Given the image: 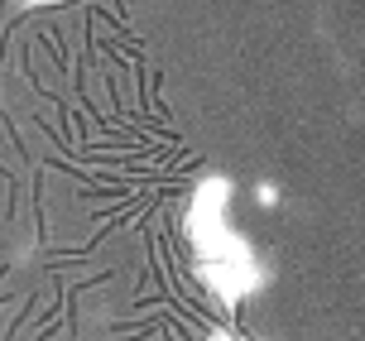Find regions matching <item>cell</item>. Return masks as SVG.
<instances>
[{
  "label": "cell",
  "mask_w": 365,
  "mask_h": 341,
  "mask_svg": "<svg viewBox=\"0 0 365 341\" xmlns=\"http://www.w3.org/2000/svg\"><path fill=\"white\" fill-rule=\"evenodd\" d=\"M24 5H29V10H38V5H53V0H24Z\"/></svg>",
  "instance_id": "cell-4"
},
{
  "label": "cell",
  "mask_w": 365,
  "mask_h": 341,
  "mask_svg": "<svg viewBox=\"0 0 365 341\" xmlns=\"http://www.w3.org/2000/svg\"><path fill=\"white\" fill-rule=\"evenodd\" d=\"M197 274H202V288H207L221 307H240L250 293L264 288V265L255 260L250 245L212 255V260H197Z\"/></svg>",
  "instance_id": "cell-2"
},
{
  "label": "cell",
  "mask_w": 365,
  "mask_h": 341,
  "mask_svg": "<svg viewBox=\"0 0 365 341\" xmlns=\"http://www.w3.org/2000/svg\"><path fill=\"white\" fill-rule=\"evenodd\" d=\"M231 198H236V188H231L226 173H207V178L192 188L187 212H182V231H187V240H192L197 260H212V255L250 245V240L231 226Z\"/></svg>",
  "instance_id": "cell-1"
},
{
  "label": "cell",
  "mask_w": 365,
  "mask_h": 341,
  "mask_svg": "<svg viewBox=\"0 0 365 341\" xmlns=\"http://www.w3.org/2000/svg\"><path fill=\"white\" fill-rule=\"evenodd\" d=\"M255 202H259V207H279V183H259Z\"/></svg>",
  "instance_id": "cell-3"
}]
</instances>
